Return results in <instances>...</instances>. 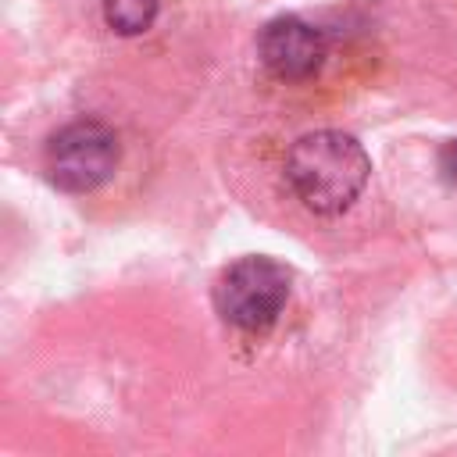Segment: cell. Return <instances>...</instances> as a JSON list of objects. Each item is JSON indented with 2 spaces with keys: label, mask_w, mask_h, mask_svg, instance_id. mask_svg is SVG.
Returning a JSON list of instances; mask_svg holds the SVG:
<instances>
[{
  "label": "cell",
  "mask_w": 457,
  "mask_h": 457,
  "mask_svg": "<svg viewBox=\"0 0 457 457\" xmlns=\"http://www.w3.org/2000/svg\"><path fill=\"white\" fill-rule=\"evenodd\" d=\"M436 164H439V175L446 182H457V139H446L436 154Z\"/></svg>",
  "instance_id": "6"
},
{
  "label": "cell",
  "mask_w": 457,
  "mask_h": 457,
  "mask_svg": "<svg viewBox=\"0 0 457 457\" xmlns=\"http://www.w3.org/2000/svg\"><path fill=\"white\" fill-rule=\"evenodd\" d=\"M325 54H328L325 36L311 21H303L296 14L271 18L261 29V36H257L261 64L275 79H282V82H307V79H314L321 71V64H325Z\"/></svg>",
  "instance_id": "4"
},
{
  "label": "cell",
  "mask_w": 457,
  "mask_h": 457,
  "mask_svg": "<svg viewBox=\"0 0 457 457\" xmlns=\"http://www.w3.org/2000/svg\"><path fill=\"white\" fill-rule=\"evenodd\" d=\"M289 300V271L271 257H239L214 282V311L239 332H264Z\"/></svg>",
  "instance_id": "2"
},
{
  "label": "cell",
  "mask_w": 457,
  "mask_h": 457,
  "mask_svg": "<svg viewBox=\"0 0 457 457\" xmlns=\"http://www.w3.org/2000/svg\"><path fill=\"white\" fill-rule=\"evenodd\" d=\"M371 157L339 129L300 136L286 157V179L296 200L314 214H343L368 186Z\"/></svg>",
  "instance_id": "1"
},
{
  "label": "cell",
  "mask_w": 457,
  "mask_h": 457,
  "mask_svg": "<svg viewBox=\"0 0 457 457\" xmlns=\"http://www.w3.org/2000/svg\"><path fill=\"white\" fill-rule=\"evenodd\" d=\"M121 161V143L118 132L96 118H82L71 121L64 129H57L46 139L43 150V168L46 179L61 189V193H93L100 189L114 168Z\"/></svg>",
  "instance_id": "3"
},
{
  "label": "cell",
  "mask_w": 457,
  "mask_h": 457,
  "mask_svg": "<svg viewBox=\"0 0 457 457\" xmlns=\"http://www.w3.org/2000/svg\"><path fill=\"white\" fill-rule=\"evenodd\" d=\"M100 7H104V21L118 36H139L154 25L161 0H100Z\"/></svg>",
  "instance_id": "5"
}]
</instances>
